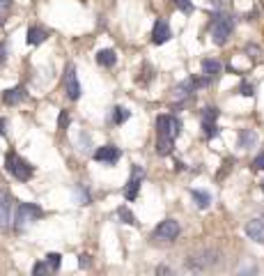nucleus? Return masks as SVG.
<instances>
[{
  "mask_svg": "<svg viewBox=\"0 0 264 276\" xmlns=\"http://www.w3.org/2000/svg\"><path fill=\"white\" fill-rule=\"evenodd\" d=\"M182 134V122L175 115H158L156 118V152L161 157H168L175 148V138Z\"/></svg>",
  "mask_w": 264,
  "mask_h": 276,
  "instance_id": "f257e3e1",
  "label": "nucleus"
},
{
  "mask_svg": "<svg viewBox=\"0 0 264 276\" xmlns=\"http://www.w3.org/2000/svg\"><path fill=\"white\" fill-rule=\"evenodd\" d=\"M223 263V253L218 249H200L184 260V270L189 272H207Z\"/></svg>",
  "mask_w": 264,
  "mask_h": 276,
  "instance_id": "f03ea898",
  "label": "nucleus"
},
{
  "mask_svg": "<svg viewBox=\"0 0 264 276\" xmlns=\"http://www.w3.org/2000/svg\"><path fill=\"white\" fill-rule=\"evenodd\" d=\"M5 170L14 177V180H19V182H30L35 175L33 163L26 161V159H23L19 152H14V150H9L5 155Z\"/></svg>",
  "mask_w": 264,
  "mask_h": 276,
  "instance_id": "7ed1b4c3",
  "label": "nucleus"
},
{
  "mask_svg": "<svg viewBox=\"0 0 264 276\" xmlns=\"http://www.w3.org/2000/svg\"><path fill=\"white\" fill-rule=\"evenodd\" d=\"M41 216H44V209L39 205H35V202H19L16 209H14V230L21 233V230H26L30 223L39 221Z\"/></svg>",
  "mask_w": 264,
  "mask_h": 276,
  "instance_id": "20e7f679",
  "label": "nucleus"
},
{
  "mask_svg": "<svg viewBox=\"0 0 264 276\" xmlns=\"http://www.w3.org/2000/svg\"><path fill=\"white\" fill-rule=\"evenodd\" d=\"M232 30H234V19H232L230 14H225V12L214 14V21H211V39H214V44L223 46L225 41L230 39Z\"/></svg>",
  "mask_w": 264,
  "mask_h": 276,
  "instance_id": "39448f33",
  "label": "nucleus"
},
{
  "mask_svg": "<svg viewBox=\"0 0 264 276\" xmlns=\"http://www.w3.org/2000/svg\"><path fill=\"white\" fill-rule=\"evenodd\" d=\"M179 233H182V226L175 219H165V221H161L154 228V239L156 242H175L179 237Z\"/></svg>",
  "mask_w": 264,
  "mask_h": 276,
  "instance_id": "423d86ee",
  "label": "nucleus"
},
{
  "mask_svg": "<svg viewBox=\"0 0 264 276\" xmlns=\"http://www.w3.org/2000/svg\"><path fill=\"white\" fill-rule=\"evenodd\" d=\"M143 180H145V170L140 168V166H131V175H129V182H126V187H124V198L129 202L138 198Z\"/></svg>",
  "mask_w": 264,
  "mask_h": 276,
  "instance_id": "0eeeda50",
  "label": "nucleus"
},
{
  "mask_svg": "<svg viewBox=\"0 0 264 276\" xmlns=\"http://www.w3.org/2000/svg\"><path fill=\"white\" fill-rule=\"evenodd\" d=\"M14 219V200L7 191H0V228L7 230Z\"/></svg>",
  "mask_w": 264,
  "mask_h": 276,
  "instance_id": "6e6552de",
  "label": "nucleus"
},
{
  "mask_svg": "<svg viewBox=\"0 0 264 276\" xmlns=\"http://www.w3.org/2000/svg\"><path fill=\"white\" fill-rule=\"evenodd\" d=\"M65 85H67V97H69V99L72 101L80 99V83H78V76H76V67H74V65L67 67Z\"/></svg>",
  "mask_w": 264,
  "mask_h": 276,
  "instance_id": "1a4fd4ad",
  "label": "nucleus"
},
{
  "mask_svg": "<svg viewBox=\"0 0 264 276\" xmlns=\"http://www.w3.org/2000/svg\"><path fill=\"white\" fill-rule=\"evenodd\" d=\"M172 37V30L170 26H168V21L165 19H156L154 21V28H152V41L156 44V46H161V44H165V41Z\"/></svg>",
  "mask_w": 264,
  "mask_h": 276,
  "instance_id": "9d476101",
  "label": "nucleus"
},
{
  "mask_svg": "<svg viewBox=\"0 0 264 276\" xmlns=\"http://www.w3.org/2000/svg\"><path fill=\"white\" fill-rule=\"evenodd\" d=\"M246 235L251 237L253 242L264 244V214L255 216V219H251V221L246 223Z\"/></svg>",
  "mask_w": 264,
  "mask_h": 276,
  "instance_id": "9b49d317",
  "label": "nucleus"
},
{
  "mask_svg": "<svg viewBox=\"0 0 264 276\" xmlns=\"http://www.w3.org/2000/svg\"><path fill=\"white\" fill-rule=\"evenodd\" d=\"M119 157H122V152H119V148H115V145H104V148H99L97 152H94V161H101V163H117Z\"/></svg>",
  "mask_w": 264,
  "mask_h": 276,
  "instance_id": "f8f14e48",
  "label": "nucleus"
},
{
  "mask_svg": "<svg viewBox=\"0 0 264 276\" xmlns=\"http://www.w3.org/2000/svg\"><path fill=\"white\" fill-rule=\"evenodd\" d=\"M26 97H28V92H26L23 85H14V88H9V90L2 92V104H7V106H16V104H21Z\"/></svg>",
  "mask_w": 264,
  "mask_h": 276,
  "instance_id": "ddd939ff",
  "label": "nucleus"
},
{
  "mask_svg": "<svg viewBox=\"0 0 264 276\" xmlns=\"http://www.w3.org/2000/svg\"><path fill=\"white\" fill-rule=\"evenodd\" d=\"M97 62H99L101 67H115V65H117V53H115V48H101L99 53H97Z\"/></svg>",
  "mask_w": 264,
  "mask_h": 276,
  "instance_id": "4468645a",
  "label": "nucleus"
},
{
  "mask_svg": "<svg viewBox=\"0 0 264 276\" xmlns=\"http://www.w3.org/2000/svg\"><path fill=\"white\" fill-rule=\"evenodd\" d=\"M195 83H193V79H189V81H184V83H179L177 88H175V99L177 101H184V99H189L193 92H195Z\"/></svg>",
  "mask_w": 264,
  "mask_h": 276,
  "instance_id": "2eb2a0df",
  "label": "nucleus"
},
{
  "mask_svg": "<svg viewBox=\"0 0 264 276\" xmlns=\"http://www.w3.org/2000/svg\"><path fill=\"white\" fill-rule=\"evenodd\" d=\"M221 72H223V65H221L218 60H214V58H205V60H202V74L205 76L216 79Z\"/></svg>",
  "mask_w": 264,
  "mask_h": 276,
  "instance_id": "dca6fc26",
  "label": "nucleus"
},
{
  "mask_svg": "<svg viewBox=\"0 0 264 276\" xmlns=\"http://www.w3.org/2000/svg\"><path fill=\"white\" fill-rule=\"evenodd\" d=\"M255 143H258V134L253 129H241L239 131V148L241 150H251Z\"/></svg>",
  "mask_w": 264,
  "mask_h": 276,
  "instance_id": "f3484780",
  "label": "nucleus"
},
{
  "mask_svg": "<svg viewBox=\"0 0 264 276\" xmlns=\"http://www.w3.org/2000/svg\"><path fill=\"white\" fill-rule=\"evenodd\" d=\"M48 37V33L44 30V28L39 26H33L30 30H28V44H33V46H37V44H44Z\"/></svg>",
  "mask_w": 264,
  "mask_h": 276,
  "instance_id": "a211bd4d",
  "label": "nucleus"
},
{
  "mask_svg": "<svg viewBox=\"0 0 264 276\" xmlns=\"http://www.w3.org/2000/svg\"><path fill=\"white\" fill-rule=\"evenodd\" d=\"M129 118H131V111H129V108H124V106H115L111 111V122H113V124H124Z\"/></svg>",
  "mask_w": 264,
  "mask_h": 276,
  "instance_id": "6ab92c4d",
  "label": "nucleus"
},
{
  "mask_svg": "<svg viewBox=\"0 0 264 276\" xmlns=\"http://www.w3.org/2000/svg\"><path fill=\"white\" fill-rule=\"evenodd\" d=\"M191 196H193V200H195V205H198L200 209H207V207H209L211 196L207 194V191H200V189H193V191H191Z\"/></svg>",
  "mask_w": 264,
  "mask_h": 276,
  "instance_id": "aec40b11",
  "label": "nucleus"
},
{
  "mask_svg": "<svg viewBox=\"0 0 264 276\" xmlns=\"http://www.w3.org/2000/svg\"><path fill=\"white\" fill-rule=\"evenodd\" d=\"M202 134H205L207 141L216 138V136H218V124H216V120H202Z\"/></svg>",
  "mask_w": 264,
  "mask_h": 276,
  "instance_id": "412c9836",
  "label": "nucleus"
},
{
  "mask_svg": "<svg viewBox=\"0 0 264 276\" xmlns=\"http://www.w3.org/2000/svg\"><path fill=\"white\" fill-rule=\"evenodd\" d=\"M117 216L122 219V223H129V226H136V216H133V212L126 205H122V207H117Z\"/></svg>",
  "mask_w": 264,
  "mask_h": 276,
  "instance_id": "4be33fe9",
  "label": "nucleus"
},
{
  "mask_svg": "<svg viewBox=\"0 0 264 276\" xmlns=\"http://www.w3.org/2000/svg\"><path fill=\"white\" fill-rule=\"evenodd\" d=\"M12 7H14V0H0V26H5L7 16L12 14Z\"/></svg>",
  "mask_w": 264,
  "mask_h": 276,
  "instance_id": "5701e85b",
  "label": "nucleus"
},
{
  "mask_svg": "<svg viewBox=\"0 0 264 276\" xmlns=\"http://www.w3.org/2000/svg\"><path fill=\"white\" fill-rule=\"evenodd\" d=\"M46 265H48V270H51V272H58L60 265H62V256H60V253H48V256H46Z\"/></svg>",
  "mask_w": 264,
  "mask_h": 276,
  "instance_id": "b1692460",
  "label": "nucleus"
},
{
  "mask_svg": "<svg viewBox=\"0 0 264 276\" xmlns=\"http://www.w3.org/2000/svg\"><path fill=\"white\" fill-rule=\"evenodd\" d=\"M239 94H244V97H253L255 94V85L248 81H241V85H239Z\"/></svg>",
  "mask_w": 264,
  "mask_h": 276,
  "instance_id": "393cba45",
  "label": "nucleus"
},
{
  "mask_svg": "<svg viewBox=\"0 0 264 276\" xmlns=\"http://www.w3.org/2000/svg\"><path fill=\"white\" fill-rule=\"evenodd\" d=\"M202 120H218V108L216 106L202 108Z\"/></svg>",
  "mask_w": 264,
  "mask_h": 276,
  "instance_id": "a878e982",
  "label": "nucleus"
},
{
  "mask_svg": "<svg viewBox=\"0 0 264 276\" xmlns=\"http://www.w3.org/2000/svg\"><path fill=\"white\" fill-rule=\"evenodd\" d=\"M246 53H248V58H253V60H260L262 48H260L258 44H248V46H246Z\"/></svg>",
  "mask_w": 264,
  "mask_h": 276,
  "instance_id": "bb28decb",
  "label": "nucleus"
},
{
  "mask_svg": "<svg viewBox=\"0 0 264 276\" xmlns=\"http://www.w3.org/2000/svg\"><path fill=\"white\" fill-rule=\"evenodd\" d=\"M67 127H69V115H67V111H60V115H58V129H60V131H67Z\"/></svg>",
  "mask_w": 264,
  "mask_h": 276,
  "instance_id": "cd10ccee",
  "label": "nucleus"
},
{
  "mask_svg": "<svg viewBox=\"0 0 264 276\" xmlns=\"http://www.w3.org/2000/svg\"><path fill=\"white\" fill-rule=\"evenodd\" d=\"M175 5H177L184 14H191L193 12V2H191V0H175Z\"/></svg>",
  "mask_w": 264,
  "mask_h": 276,
  "instance_id": "c85d7f7f",
  "label": "nucleus"
},
{
  "mask_svg": "<svg viewBox=\"0 0 264 276\" xmlns=\"http://www.w3.org/2000/svg\"><path fill=\"white\" fill-rule=\"evenodd\" d=\"M46 272H51V270H48V265H46V260H44V263H35V267H33V274L35 276L46 274Z\"/></svg>",
  "mask_w": 264,
  "mask_h": 276,
  "instance_id": "c756f323",
  "label": "nucleus"
},
{
  "mask_svg": "<svg viewBox=\"0 0 264 276\" xmlns=\"http://www.w3.org/2000/svg\"><path fill=\"white\" fill-rule=\"evenodd\" d=\"M76 194H78V205H87V202H90V196H87V191H83L80 187H76Z\"/></svg>",
  "mask_w": 264,
  "mask_h": 276,
  "instance_id": "7c9ffc66",
  "label": "nucleus"
},
{
  "mask_svg": "<svg viewBox=\"0 0 264 276\" xmlns=\"http://www.w3.org/2000/svg\"><path fill=\"white\" fill-rule=\"evenodd\" d=\"M253 168H255V170H264V152L253 159Z\"/></svg>",
  "mask_w": 264,
  "mask_h": 276,
  "instance_id": "2f4dec72",
  "label": "nucleus"
},
{
  "mask_svg": "<svg viewBox=\"0 0 264 276\" xmlns=\"http://www.w3.org/2000/svg\"><path fill=\"white\" fill-rule=\"evenodd\" d=\"M5 62H7V44H2V41H0V67H2Z\"/></svg>",
  "mask_w": 264,
  "mask_h": 276,
  "instance_id": "473e14b6",
  "label": "nucleus"
},
{
  "mask_svg": "<svg viewBox=\"0 0 264 276\" xmlns=\"http://www.w3.org/2000/svg\"><path fill=\"white\" fill-rule=\"evenodd\" d=\"M90 263H92V260H90V256H87V253H83V256H80V267H90Z\"/></svg>",
  "mask_w": 264,
  "mask_h": 276,
  "instance_id": "72a5a7b5",
  "label": "nucleus"
},
{
  "mask_svg": "<svg viewBox=\"0 0 264 276\" xmlns=\"http://www.w3.org/2000/svg\"><path fill=\"white\" fill-rule=\"evenodd\" d=\"M5 131H7V120L0 118V136H5Z\"/></svg>",
  "mask_w": 264,
  "mask_h": 276,
  "instance_id": "f704fd0d",
  "label": "nucleus"
},
{
  "mask_svg": "<svg viewBox=\"0 0 264 276\" xmlns=\"http://www.w3.org/2000/svg\"><path fill=\"white\" fill-rule=\"evenodd\" d=\"M170 267H165V265H161V267H156V274H170Z\"/></svg>",
  "mask_w": 264,
  "mask_h": 276,
  "instance_id": "c9c22d12",
  "label": "nucleus"
},
{
  "mask_svg": "<svg viewBox=\"0 0 264 276\" xmlns=\"http://www.w3.org/2000/svg\"><path fill=\"white\" fill-rule=\"evenodd\" d=\"M262 191H264V182H262Z\"/></svg>",
  "mask_w": 264,
  "mask_h": 276,
  "instance_id": "e433bc0d",
  "label": "nucleus"
},
{
  "mask_svg": "<svg viewBox=\"0 0 264 276\" xmlns=\"http://www.w3.org/2000/svg\"><path fill=\"white\" fill-rule=\"evenodd\" d=\"M170 2H175V0H170Z\"/></svg>",
  "mask_w": 264,
  "mask_h": 276,
  "instance_id": "4c0bfd02",
  "label": "nucleus"
}]
</instances>
